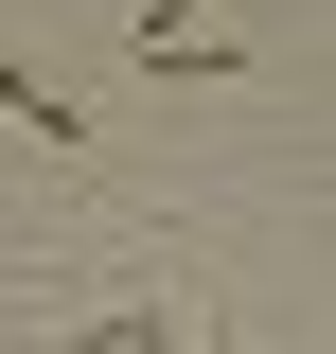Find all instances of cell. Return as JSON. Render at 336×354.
<instances>
[{
	"label": "cell",
	"instance_id": "cell-1",
	"mask_svg": "<svg viewBox=\"0 0 336 354\" xmlns=\"http://www.w3.org/2000/svg\"><path fill=\"white\" fill-rule=\"evenodd\" d=\"M0 124H18V142H88V124H71V88L18 71V53H0Z\"/></svg>",
	"mask_w": 336,
	"mask_h": 354
},
{
	"label": "cell",
	"instance_id": "cell-2",
	"mask_svg": "<svg viewBox=\"0 0 336 354\" xmlns=\"http://www.w3.org/2000/svg\"><path fill=\"white\" fill-rule=\"evenodd\" d=\"M142 53H160V71H230V36H212L195 0H142Z\"/></svg>",
	"mask_w": 336,
	"mask_h": 354
},
{
	"label": "cell",
	"instance_id": "cell-3",
	"mask_svg": "<svg viewBox=\"0 0 336 354\" xmlns=\"http://www.w3.org/2000/svg\"><path fill=\"white\" fill-rule=\"evenodd\" d=\"M88 354H177V319H106V337H88Z\"/></svg>",
	"mask_w": 336,
	"mask_h": 354
}]
</instances>
